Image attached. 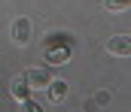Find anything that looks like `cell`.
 <instances>
[{
  "mask_svg": "<svg viewBox=\"0 0 131 112\" xmlns=\"http://www.w3.org/2000/svg\"><path fill=\"white\" fill-rule=\"evenodd\" d=\"M67 58H70V42L46 49V67H58V64H67Z\"/></svg>",
  "mask_w": 131,
  "mask_h": 112,
  "instance_id": "6da1fadb",
  "label": "cell"
},
{
  "mask_svg": "<svg viewBox=\"0 0 131 112\" xmlns=\"http://www.w3.org/2000/svg\"><path fill=\"white\" fill-rule=\"evenodd\" d=\"M25 79H28L31 88H46L52 76H49V67H31V70L25 73Z\"/></svg>",
  "mask_w": 131,
  "mask_h": 112,
  "instance_id": "7a4b0ae2",
  "label": "cell"
},
{
  "mask_svg": "<svg viewBox=\"0 0 131 112\" xmlns=\"http://www.w3.org/2000/svg\"><path fill=\"white\" fill-rule=\"evenodd\" d=\"M107 52H110V55H122V58H128V55H131V39L128 37L107 39Z\"/></svg>",
  "mask_w": 131,
  "mask_h": 112,
  "instance_id": "3957f363",
  "label": "cell"
},
{
  "mask_svg": "<svg viewBox=\"0 0 131 112\" xmlns=\"http://www.w3.org/2000/svg\"><path fill=\"white\" fill-rule=\"evenodd\" d=\"M12 37H15V42H28L31 39V18H18L12 24Z\"/></svg>",
  "mask_w": 131,
  "mask_h": 112,
  "instance_id": "277c9868",
  "label": "cell"
},
{
  "mask_svg": "<svg viewBox=\"0 0 131 112\" xmlns=\"http://www.w3.org/2000/svg\"><path fill=\"white\" fill-rule=\"evenodd\" d=\"M12 97H15V100H25V97H31V85H28L25 73L12 79Z\"/></svg>",
  "mask_w": 131,
  "mask_h": 112,
  "instance_id": "5b68a950",
  "label": "cell"
},
{
  "mask_svg": "<svg viewBox=\"0 0 131 112\" xmlns=\"http://www.w3.org/2000/svg\"><path fill=\"white\" fill-rule=\"evenodd\" d=\"M46 88H49V97H52V100H64L67 97V82H61V79H55V82L49 79Z\"/></svg>",
  "mask_w": 131,
  "mask_h": 112,
  "instance_id": "8992f818",
  "label": "cell"
},
{
  "mask_svg": "<svg viewBox=\"0 0 131 112\" xmlns=\"http://www.w3.org/2000/svg\"><path fill=\"white\" fill-rule=\"evenodd\" d=\"M128 3H131V0H104L107 9H128Z\"/></svg>",
  "mask_w": 131,
  "mask_h": 112,
  "instance_id": "52a82bcc",
  "label": "cell"
}]
</instances>
